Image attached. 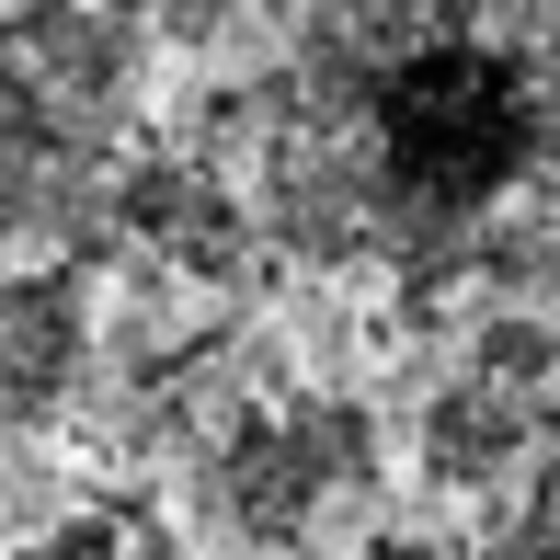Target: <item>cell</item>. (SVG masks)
<instances>
[{
  "instance_id": "obj_2",
  "label": "cell",
  "mask_w": 560,
  "mask_h": 560,
  "mask_svg": "<svg viewBox=\"0 0 560 560\" xmlns=\"http://www.w3.org/2000/svg\"><path fill=\"white\" fill-rule=\"evenodd\" d=\"M104 241H126L172 298L184 287L195 298H241L252 275H264V252H275L264 207H252L218 161H195V149H172V138L104 161Z\"/></svg>"
},
{
  "instance_id": "obj_1",
  "label": "cell",
  "mask_w": 560,
  "mask_h": 560,
  "mask_svg": "<svg viewBox=\"0 0 560 560\" xmlns=\"http://www.w3.org/2000/svg\"><path fill=\"white\" fill-rule=\"evenodd\" d=\"M195 515L252 560L310 549L343 503H377V423L354 389H298L287 366L252 354V377L218 400V423L195 435Z\"/></svg>"
},
{
  "instance_id": "obj_3",
  "label": "cell",
  "mask_w": 560,
  "mask_h": 560,
  "mask_svg": "<svg viewBox=\"0 0 560 560\" xmlns=\"http://www.w3.org/2000/svg\"><path fill=\"white\" fill-rule=\"evenodd\" d=\"M104 366L92 332V275L81 264H12L0 252V446L46 435Z\"/></svg>"
},
{
  "instance_id": "obj_4",
  "label": "cell",
  "mask_w": 560,
  "mask_h": 560,
  "mask_svg": "<svg viewBox=\"0 0 560 560\" xmlns=\"http://www.w3.org/2000/svg\"><path fill=\"white\" fill-rule=\"evenodd\" d=\"M0 58L46 92L58 126L104 138L126 115V92H138V69H149V23L138 12H0Z\"/></svg>"
},
{
  "instance_id": "obj_5",
  "label": "cell",
  "mask_w": 560,
  "mask_h": 560,
  "mask_svg": "<svg viewBox=\"0 0 560 560\" xmlns=\"http://www.w3.org/2000/svg\"><path fill=\"white\" fill-rule=\"evenodd\" d=\"M23 560H184V526H172L149 492H92V503H69Z\"/></svg>"
},
{
  "instance_id": "obj_6",
  "label": "cell",
  "mask_w": 560,
  "mask_h": 560,
  "mask_svg": "<svg viewBox=\"0 0 560 560\" xmlns=\"http://www.w3.org/2000/svg\"><path fill=\"white\" fill-rule=\"evenodd\" d=\"M480 560H560V457L526 492H503V515L480 526Z\"/></svg>"
},
{
  "instance_id": "obj_7",
  "label": "cell",
  "mask_w": 560,
  "mask_h": 560,
  "mask_svg": "<svg viewBox=\"0 0 560 560\" xmlns=\"http://www.w3.org/2000/svg\"><path fill=\"white\" fill-rule=\"evenodd\" d=\"M0 560H12V538H0Z\"/></svg>"
}]
</instances>
